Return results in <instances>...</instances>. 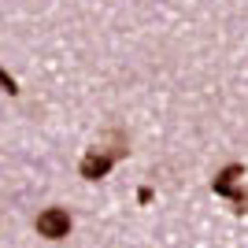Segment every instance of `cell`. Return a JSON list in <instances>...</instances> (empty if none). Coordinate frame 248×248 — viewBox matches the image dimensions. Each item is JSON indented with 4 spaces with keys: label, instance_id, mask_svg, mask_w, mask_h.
I'll return each instance as SVG.
<instances>
[{
    "label": "cell",
    "instance_id": "obj_4",
    "mask_svg": "<svg viewBox=\"0 0 248 248\" xmlns=\"http://www.w3.org/2000/svg\"><path fill=\"white\" fill-rule=\"evenodd\" d=\"M0 89H4V93H19V85H15V78H11V74L4 71V67H0Z\"/></svg>",
    "mask_w": 248,
    "mask_h": 248
},
{
    "label": "cell",
    "instance_id": "obj_3",
    "mask_svg": "<svg viewBox=\"0 0 248 248\" xmlns=\"http://www.w3.org/2000/svg\"><path fill=\"white\" fill-rule=\"evenodd\" d=\"M245 174V167L241 163H230V167H222L215 178H211V189H215V197H230V189L237 186V178Z\"/></svg>",
    "mask_w": 248,
    "mask_h": 248
},
{
    "label": "cell",
    "instance_id": "obj_1",
    "mask_svg": "<svg viewBox=\"0 0 248 248\" xmlns=\"http://www.w3.org/2000/svg\"><path fill=\"white\" fill-rule=\"evenodd\" d=\"M37 233L48 241H60L71 233V215L63 211V207H48V211H41L37 215Z\"/></svg>",
    "mask_w": 248,
    "mask_h": 248
},
{
    "label": "cell",
    "instance_id": "obj_2",
    "mask_svg": "<svg viewBox=\"0 0 248 248\" xmlns=\"http://www.w3.org/2000/svg\"><path fill=\"white\" fill-rule=\"evenodd\" d=\"M111 163H115V155H104V152H85L82 155V178L85 182H96V178H104L108 170H111Z\"/></svg>",
    "mask_w": 248,
    "mask_h": 248
}]
</instances>
